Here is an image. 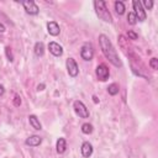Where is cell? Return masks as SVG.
I'll return each mask as SVG.
<instances>
[{"label":"cell","mask_w":158,"mask_h":158,"mask_svg":"<svg viewBox=\"0 0 158 158\" xmlns=\"http://www.w3.org/2000/svg\"><path fill=\"white\" fill-rule=\"evenodd\" d=\"M33 52H35V54L37 57H42L44 54V44H43V42H36Z\"/></svg>","instance_id":"cell-15"},{"label":"cell","mask_w":158,"mask_h":158,"mask_svg":"<svg viewBox=\"0 0 158 158\" xmlns=\"http://www.w3.org/2000/svg\"><path fill=\"white\" fill-rule=\"evenodd\" d=\"M47 31L51 36H58L59 32H60V28H59V25L56 22V21H49L47 23Z\"/></svg>","instance_id":"cell-10"},{"label":"cell","mask_w":158,"mask_h":158,"mask_svg":"<svg viewBox=\"0 0 158 158\" xmlns=\"http://www.w3.org/2000/svg\"><path fill=\"white\" fill-rule=\"evenodd\" d=\"M43 88H44V84H41V85L37 86V90H38V91H40V90H43Z\"/></svg>","instance_id":"cell-27"},{"label":"cell","mask_w":158,"mask_h":158,"mask_svg":"<svg viewBox=\"0 0 158 158\" xmlns=\"http://www.w3.org/2000/svg\"><path fill=\"white\" fill-rule=\"evenodd\" d=\"M80 57H81L84 60H91V59H93V57H94V48H93V44H91V43L85 42V43L81 46Z\"/></svg>","instance_id":"cell-4"},{"label":"cell","mask_w":158,"mask_h":158,"mask_svg":"<svg viewBox=\"0 0 158 158\" xmlns=\"http://www.w3.org/2000/svg\"><path fill=\"white\" fill-rule=\"evenodd\" d=\"M48 49H49V52H51L54 57H60V56L63 54V47H62L59 43L54 42V41H52V42L48 43Z\"/></svg>","instance_id":"cell-9"},{"label":"cell","mask_w":158,"mask_h":158,"mask_svg":"<svg viewBox=\"0 0 158 158\" xmlns=\"http://www.w3.org/2000/svg\"><path fill=\"white\" fill-rule=\"evenodd\" d=\"M73 109H74L75 114H77L79 117H81V118L89 117V110L86 109V106H85L80 100H75V101L73 102Z\"/></svg>","instance_id":"cell-3"},{"label":"cell","mask_w":158,"mask_h":158,"mask_svg":"<svg viewBox=\"0 0 158 158\" xmlns=\"http://www.w3.org/2000/svg\"><path fill=\"white\" fill-rule=\"evenodd\" d=\"M142 4V6H144L146 9H148V10H151L152 7H153V5H154V2L152 1V0H144L143 2H141Z\"/></svg>","instance_id":"cell-22"},{"label":"cell","mask_w":158,"mask_h":158,"mask_svg":"<svg viewBox=\"0 0 158 158\" xmlns=\"http://www.w3.org/2000/svg\"><path fill=\"white\" fill-rule=\"evenodd\" d=\"M132 6H133V10H135L133 12H135L137 20H138V21H144L146 17H147V15H146V11H144V9H143L141 1H139V0H133V1H132Z\"/></svg>","instance_id":"cell-5"},{"label":"cell","mask_w":158,"mask_h":158,"mask_svg":"<svg viewBox=\"0 0 158 158\" xmlns=\"http://www.w3.org/2000/svg\"><path fill=\"white\" fill-rule=\"evenodd\" d=\"M149 67H151V68H152L153 70L158 69V59H157L156 57L151 58V60H149Z\"/></svg>","instance_id":"cell-20"},{"label":"cell","mask_w":158,"mask_h":158,"mask_svg":"<svg viewBox=\"0 0 158 158\" xmlns=\"http://www.w3.org/2000/svg\"><path fill=\"white\" fill-rule=\"evenodd\" d=\"M4 93H5V88H4V85H2V84H0V96H2V95H4Z\"/></svg>","instance_id":"cell-25"},{"label":"cell","mask_w":158,"mask_h":158,"mask_svg":"<svg viewBox=\"0 0 158 158\" xmlns=\"http://www.w3.org/2000/svg\"><path fill=\"white\" fill-rule=\"evenodd\" d=\"M5 30H6V28H5V26H4L2 23H0V32L2 33V32H5Z\"/></svg>","instance_id":"cell-26"},{"label":"cell","mask_w":158,"mask_h":158,"mask_svg":"<svg viewBox=\"0 0 158 158\" xmlns=\"http://www.w3.org/2000/svg\"><path fill=\"white\" fill-rule=\"evenodd\" d=\"M114 6H115V11H116V14L117 15H123V12H125V4L122 2V1H115V4H114Z\"/></svg>","instance_id":"cell-16"},{"label":"cell","mask_w":158,"mask_h":158,"mask_svg":"<svg viewBox=\"0 0 158 158\" xmlns=\"http://www.w3.org/2000/svg\"><path fill=\"white\" fill-rule=\"evenodd\" d=\"M81 132H83L84 135H90V133L93 132V125L89 123V122L83 123V125H81Z\"/></svg>","instance_id":"cell-18"},{"label":"cell","mask_w":158,"mask_h":158,"mask_svg":"<svg viewBox=\"0 0 158 158\" xmlns=\"http://www.w3.org/2000/svg\"><path fill=\"white\" fill-rule=\"evenodd\" d=\"M99 44H100V48H101V52L102 54L106 57V59H109L115 67L117 68H121L122 67V62L116 52V49L114 48L111 41L109 40V37L104 33H101L99 36Z\"/></svg>","instance_id":"cell-1"},{"label":"cell","mask_w":158,"mask_h":158,"mask_svg":"<svg viewBox=\"0 0 158 158\" xmlns=\"http://www.w3.org/2000/svg\"><path fill=\"white\" fill-rule=\"evenodd\" d=\"M118 90H120V88H118V85L116 83H112V84H110L107 86V93L110 95H112V96L116 95V94H118Z\"/></svg>","instance_id":"cell-17"},{"label":"cell","mask_w":158,"mask_h":158,"mask_svg":"<svg viewBox=\"0 0 158 158\" xmlns=\"http://www.w3.org/2000/svg\"><path fill=\"white\" fill-rule=\"evenodd\" d=\"M22 6L25 9V11L28 14V15H37L40 12V9L37 6V4L32 0H26V1H22Z\"/></svg>","instance_id":"cell-8"},{"label":"cell","mask_w":158,"mask_h":158,"mask_svg":"<svg viewBox=\"0 0 158 158\" xmlns=\"http://www.w3.org/2000/svg\"><path fill=\"white\" fill-rule=\"evenodd\" d=\"M80 151H81V156L84 158H89L91 154H93V144L90 142H83L81 147H80Z\"/></svg>","instance_id":"cell-11"},{"label":"cell","mask_w":158,"mask_h":158,"mask_svg":"<svg viewBox=\"0 0 158 158\" xmlns=\"http://www.w3.org/2000/svg\"><path fill=\"white\" fill-rule=\"evenodd\" d=\"M127 36H128L130 40H137L138 38V35L136 32H133V31H128L127 32Z\"/></svg>","instance_id":"cell-24"},{"label":"cell","mask_w":158,"mask_h":158,"mask_svg":"<svg viewBox=\"0 0 158 158\" xmlns=\"http://www.w3.org/2000/svg\"><path fill=\"white\" fill-rule=\"evenodd\" d=\"M14 105L17 107V106H20L21 105V96L20 95H15V98H14Z\"/></svg>","instance_id":"cell-23"},{"label":"cell","mask_w":158,"mask_h":158,"mask_svg":"<svg viewBox=\"0 0 158 158\" xmlns=\"http://www.w3.org/2000/svg\"><path fill=\"white\" fill-rule=\"evenodd\" d=\"M56 149H57L58 154H63L67 151V141H65V138H63V137L58 138V141L56 143Z\"/></svg>","instance_id":"cell-13"},{"label":"cell","mask_w":158,"mask_h":158,"mask_svg":"<svg viewBox=\"0 0 158 158\" xmlns=\"http://www.w3.org/2000/svg\"><path fill=\"white\" fill-rule=\"evenodd\" d=\"M137 17H136V15H135V12L133 11H131V12H128V15H127V22L130 23V25H136L137 23Z\"/></svg>","instance_id":"cell-19"},{"label":"cell","mask_w":158,"mask_h":158,"mask_svg":"<svg viewBox=\"0 0 158 158\" xmlns=\"http://www.w3.org/2000/svg\"><path fill=\"white\" fill-rule=\"evenodd\" d=\"M41 142H42V138H41L40 136L32 135V136H30L28 138H26L25 144H26V146H30V147H37V146L41 144Z\"/></svg>","instance_id":"cell-12"},{"label":"cell","mask_w":158,"mask_h":158,"mask_svg":"<svg viewBox=\"0 0 158 158\" xmlns=\"http://www.w3.org/2000/svg\"><path fill=\"white\" fill-rule=\"evenodd\" d=\"M94 7H95V12L99 16V19H101L105 22L111 23L112 22V17L111 14L109 12V10L106 9V2L105 1H94Z\"/></svg>","instance_id":"cell-2"},{"label":"cell","mask_w":158,"mask_h":158,"mask_svg":"<svg viewBox=\"0 0 158 158\" xmlns=\"http://www.w3.org/2000/svg\"><path fill=\"white\" fill-rule=\"evenodd\" d=\"M28 122H30V125L32 126V128H35V130H37V131L42 130V125H41L40 120H38V117H37L36 115H30V116H28Z\"/></svg>","instance_id":"cell-14"},{"label":"cell","mask_w":158,"mask_h":158,"mask_svg":"<svg viewBox=\"0 0 158 158\" xmlns=\"http://www.w3.org/2000/svg\"><path fill=\"white\" fill-rule=\"evenodd\" d=\"M95 73H96L98 79H99V80H101V81L107 80V79H109V77H110V70H109V68H107L105 64H99V65L96 67Z\"/></svg>","instance_id":"cell-7"},{"label":"cell","mask_w":158,"mask_h":158,"mask_svg":"<svg viewBox=\"0 0 158 158\" xmlns=\"http://www.w3.org/2000/svg\"><path fill=\"white\" fill-rule=\"evenodd\" d=\"M65 67H67V70H68V74L72 77V78H75L79 73V67L75 62L74 58H68L65 60Z\"/></svg>","instance_id":"cell-6"},{"label":"cell","mask_w":158,"mask_h":158,"mask_svg":"<svg viewBox=\"0 0 158 158\" xmlns=\"http://www.w3.org/2000/svg\"><path fill=\"white\" fill-rule=\"evenodd\" d=\"M5 54H6V57H7V59L10 60V62H12L14 60V54H12V52H11V48L7 46V47H5Z\"/></svg>","instance_id":"cell-21"},{"label":"cell","mask_w":158,"mask_h":158,"mask_svg":"<svg viewBox=\"0 0 158 158\" xmlns=\"http://www.w3.org/2000/svg\"><path fill=\"white\" fill-rule=\"evenodd\" d=\"M93 99H94V102H99V100H98V98H96V96H95V95H94V96H93Z\"/></svg>","instance_id":"cell-28"}]
</instances>
